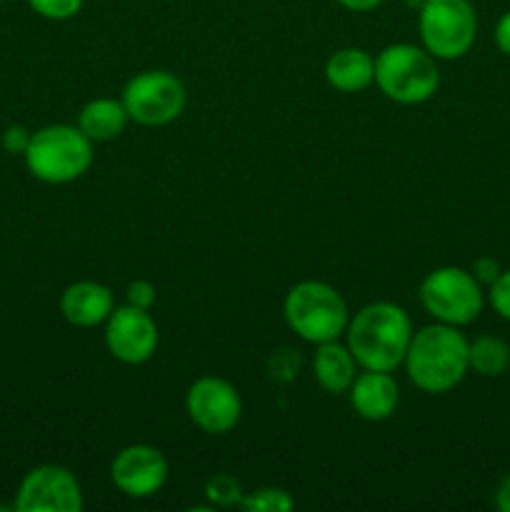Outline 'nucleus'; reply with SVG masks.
I'll use <instances>...</instances> for the list:
<instances>
[{"label":"nucleus","mask_w":510,"mask_h":512,"mask_svg":"<svg viewBox=\"0 0 510 512\" xmlns=\"http://www.w3.org/2000/svg\"><path fill=\"white\" fill-rule=\"evenodd\" d=\"M115 310L113 293L108 285L95 280H78L68 285L60 295V313L75 328H95L103 325Z\"/></svg>","instance_id":"obj_14"},{"label":"nucleus","mask_w":510,"mask_h":512,"mask_svg":"<svg viewBox=\"0 0 510 512\" xmlns=\"http://www.w3.org/2000/svg\"><path fill=\"white\" fill-rule=\"evenodd\" d=\"M423 48L435 60H458L473 48L478 15L470 0H425L418 10Z\"/></svg>","instance_id":"obj_7"},{"label":"nucleus","mask_w":510,"mask_h":512,"mask_svg":"<svg viewBox=\"0 0 510 512\" xmlns=\"http://www.w3.org/2000/svg\"><path fill=\"white\" fill-rule=\"evenodd\" d=\"M488 303L495 313L510 323V270H503L493 285L488 288Z\"/></svg>","instance_id":"obj_22"},{"label":"nucleus","mask_w":510,"mask_h":512,"mask_svg":"<svg viewBox=\"0 0 510 512\" xmlns=\"http://www.w3.org/2000/svg\"><path fill=\"white\" fill-rule=\"evenodd\" d=\"M0 3H3V0H0Z\"/></svg>","instance_id":"obj_30"},{"label":"nucleus","mask_w":510,"mask_h":512,"mask_svg":"<svg viewBox=\"0 0 510 512\" xmlns=\"http://www.w3.org/2000/svg\"><path fill=\"white\" fill-rule=\"evenodd\" d=\"M110 480L128 498H153L168 483V460L155 445H125L110 463Z\"/></svg>","instance_id":"obj_12"},{"label":"nucleus","mask_w":510,"mask_h":512,"mask_svg":"<svg viewBox=\"0 0 510 512\" xmlns=\"http://www.w3.org/2000/svg\"><path fill=\"white\" fill-rule=\"evenodd\" d=\"M185 410L203 433L225 435L240 423L243 400L233 383L215 378V375H203L188 388Z\"/></svg>","instance_id":"obj_10"},{"label":"nucleus","mask_w":510,"mask_h":512,"mask_svg":"<svg viewBox=\"0 0 510 512\" xmlns=\"http://www.w3.org/2000/svg\"><path fill=\"white\" fill-rule=\"evenodd\" d=\"M283 315L288 328L310 345L338 340L345 335L350 320L343 295L323 280L293 285L283 300Z\"/></svg>","instance_id":"obj_4"},{"label":"nucleus","mask_w":510,"mask_h":512,"mask_svg":"<svg viewBox=\"0 0 510 512\" xmlns=\"http://www.w3.org/2000/svg\"><path fill=\"white\" fill-rule=\"evenodd\" d=\"M410 315L395 303H370L360 308L345 328V345L363 370L400 368L413 338Z\"/></svg>","instance_id":"obj_2"},{"label":"nucleus","mask_w":510,"mask_h":512,"mask_svg":"<svg viewBox=\"0 0 510 512\" xmlns=\"http://www.w3.org/2000/svg\"><path fill=\"white\" fill-rule=\"evenodd\" d=\"M13 510L18 512H80L83 488L68 468L55 463L28 470L15 490Z\"/></svg>","instance_id":"obj_9"},{"label":"nucleus","mask_w":510,"mask_h":512,"mask_svg":"<svg viewBox=\"0 0 510 512\" xmlns=\"http://www.w3.org/2000/svg\"><path fill=\"white\" fill-rule=\"evenodd\" d=\"M495 45L500 48V53L510 58V10L500 15L498 25H495Z\"/></svg>","instance_id":"obj_26"},{"label":"nucleus","mask_w":510,"mask_h":512,"mask_svg":"<svg viewBox=\"0 0 510 512\" xmlns=\"http://www.w3.org/2000/svg\"><path fill=\"white\" fill-rule=\"evenodd\" d=\"M355 370H358V363H355L348 345L330 340V343H320L318 350H315L313 375L325 393H348L355 380Z\"/></svg>","instance_id":"obj_16"},{"label":"nucleus","mask_w":510,"mask_h":512,"mask_svg":"<svg viewBox=\"0 0 510 512\" xmlns=\"http://www.w3.org/2000/svg\"><path fill=\"white\" fill-rule=\"evenodd\" d=\"M375 85L393 103L420 105L438 90V60L423 45L393 43L375 58Z\"/></svg>","instance_id":"obj_5"},{"label":"nucleus","mask_w":510,"mask_h":512,"mask_svg":"<svg viewBox=\"0 0 510 512\" xmlns=\"http://www.w3.org/2000/svg\"><path fill=\"white\" fill-rule=\"evenodd\" d=\"M93 140L85 138L78 125L55 123L30 135L23 153L30 175L40 183L65 185L88 173L93 165Z\"/></svg>","instance_id":"obj_3"},{"label":"nucleus","mask_w":510,"mask_h":512,"mask_svg":"<svg viewBox=\"0 0 510 512\" xmlns=\"http://www.w3.org/2000/svg\"><path fill=\"white\" fill-rule=\"evenodd\" d=\"M105 348L118 363L143 365L158 350V325L150 310L120 305L105 320Z\"/></svg>","instance_id":"obj_11"},{"label":"nucleus","mask_w":510,"mask_h":512,"mask_svg":"<svg viewBox=\"0 0 510 512\" xmlns=\"http://www.w3.org/2000/svg\"><path fill=\"white\" fill-rule=\"evenodd\" d=\"M30 135H33V130H28L25 125H10L3 133V148L10 155H23L28 150Z\"/></svg>","instance_id":"obj_24"},{"label":"nucleus","mask_w":510,"mask_h":512,"mask_svg":"<svg viewBox=\"0 0 510 512\" xmlns=\"http://www.w3.org/2000/svg\"><path fill=\"white\" fill-rule=\"evenodd\" d=\"M125 300H128V305H135V308L150 310L155 300H158V293H155V285L150 280H133L125 288Z\"/></svg>","instance_id":"obj_23"},{"label":"nucleus","mask_w":510,"mask_h":512,"mask_svg":"<svg viewBox=\"0 0 510 512\" xmlns=\"http://www.w3.org/2000/svg\"><path fill=\"white\" fill-rule=\"evenodd\" d=\"M348 398L358 418L380 423V420H388L398 408L400 388L393 375L385 370H363L355 375Z\"/></svg>","instance_id":"obj_13"},{"label":"nucleus","mask_w":510,"mask_h":512,"mask_svg":"<svg viewBox=\"0 0 510 512\" xmlns=\"http://www.w3.org/2000/svg\"><path fill=\"white\" fill-rule=\"evenodd\" d=\"M243 495L240 480L230 473H215L205 483V498L210 508H233V505H240Z\"/></svg>","instance_id":"obj_20"},{"label":"nucleus","mask_w":510,"mask_h":512,"mask_svg":"<svg viewBox=\"0 0 510 512\" xmlns=\"http://www.w3.org/2000/svg\"><path fill=\"white\" fill-rule=\"evenodd\" d=\"M468 363L480 378H500L510 370V345L495 335H480L470 343Z\"/></svg>","instance_id":"obj_18"},{"label":"nucleus","mask_w":510,"mask_h":512,"mask_svg":"<svg viewBox=\"0 0 510 512\" xmlns=\"http://www.w3.org/2000/svg\"><path fill=\"white\" fill-rule=\"evenodd\" d=\"M470 273L475 275V280H478L483 288H490V285L498 280V275L503 273V268H500V263L495 258H478L473 263V270Z\"/></svg>","instance_id":"obj_25"},{"label":"nucleus","mask_w":510,"mask_h":512,"mask_svg":"<svg viewBox=\"0 0 510 512\" xmlns=\"http://www.w3.org/2000/svg\"><path fill=\"white\" fill-rule=\"evenodd\" d=\"M495 505H498V510L510 512V475L498 485V493H495Z\"/></svg>","instance_id":"obj_28"},{"label":"nucleus","mask_w":510,"mask_h":512,"mask_svg":"<svg viewBox=\"0 0 510 512\" xmlns=\"http://www.w3.org/2000/svg\"><path fill=\"white\" fill-rule=\"evenodd\" d=\"M405 5H408V8H413V10H420L425 5V0H403Z\"/></svg>","instance_id":"obj_29"},{"label":"nucleus","mask_w":510,"mask_h":512,"mask_svg":"<svg viewBox=\"0 0 510 512\" xmlns=\"http://www.w3.org/2000/svg\"><path fill=\"white\" fill-rule=\"evenodd\" d=\"M420 303L435 323L463 328L483 313L485 293L470 270L443 265V268L430 270L423 278Z\"/></svg>","instance_id":"obj_6"},{"label":"nucleus","mask_w":510,"mask_h":512,"mask_svg":"<svg viewBox=\"0 0 510 512\" xmlns=\"http://www.w3.org/2000/svg\"><path fill=\"white\" fill-rule=\"evenodd\" d=\"M130 123V115L125 110L123 100L115 98H93L80 108L78 128L83 130L85 138L93 143H108L115 140Z\"/></svg>","instance_id":"obj_17"},{"label":"nucleus","mask_w":510,"mask_h":512,"mask_svg":"<svg viewBox=\"0 0 510 512\" xmlns=\"http://www.w3.org/2000/svg\"><path fill=\"white\" fill-rule=\"evenodd\" d=\"M295 500L283 488H258L253 493H245L238 508L248 512H288L293 510Z\"/></svg>","instance_id":"obj_19"},{"label":"nucleus","mask_w":510,"mask_h":512,"mask_svg":"<svg viewBox=\"0 0 510 512\" xmlns=\"http://www.w3.org/2000/svg\"><path fill=\"white\" fill-rule=\"evenodd\" d=\"M468 338L460 328L445 323L415 330L405 353V373L410 383L428 395L450 393L470 373Z\"/></svg>","instance_id":"obj_1"},{"label":"nucleus","mask_w":510,"mask_h":512,"mask_svg":"<svg viewBox=\"0 0 510 512\" xmlns=\"http://www.w3.org/2000/svg\"><path fill=\"white\" fill-rule=\"evenodd\" d=\"M335 3L343 5L345 10H353V13H368V10L383 5V0H335Z\"/></svg>","instance_id":"obj_27"},{"label":"nucleus","mask_w":510,"mask_h":512,"mask_svg":"<svg viewBox=\"0 0 510 512\" xmlns=\"http://www.w3.org/2000/svg\"><path fill=\"white\" fill-rule=\"evenodd\" d=\"M40 18L45 20H70L80 13L83 8V0H25Z\"/></svg>","instance_id":"obj_21"},{"label":"nucleus","mask_w":510,"mask_h":512,"mask_svg":"<svg viewBox=\"0 0 510 512\" xmlns=\"http://www.w3.org/2000/svg\"><path fill=\"white\" fill-rule=\"evenodd\" d=\"M325 80L338 93H360L375 83V58L363 48H340L325 63Z\"/></svg>","instance_id":"obj_15"},{"label":"nucleus","mask_w":510,"mask_h":512,"mask_svg":"<svg viewBox=\"0 0 510 512\" xmlns=\"http://www.w3.org/2000/svg\"><path fill=\"white\" fill-rule=\"evenodd\" d=\"M123 105L130 120L145 128H160L180 118L188 103L183 80L168 70H145L128 80L123 88Z\"/></svg>","instance_id":"obj_8"}]
</instances>
